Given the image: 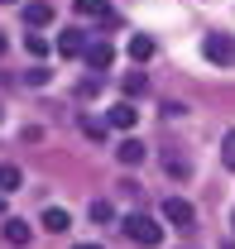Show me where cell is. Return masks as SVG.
<instances>
[{"mask_svg": "<svg viewBox=\"0 0 235 249\" xmlns=\"http://www.w3.org/2000/svg\"><path fill=\"white\" fill-rule=\"evenodd\" d=\"M91 220H96V225H111V220H116V206H111V201H91V211H87Z\"/></svg>", "mask_w": 235, "mask_h": 249, "instance_id": "cell-14", "label": "cell"}, {"mask_svg": "<svg viewBox=\"0 0 235 249\" xmlns=\"http://www.w3.org/2000/svg\"><path fill=\"white\" fill-rule=\"evenodd\" d=\"M0 115H5V106H0Z\"/></svg>", "mask_w": 235, "mask_h": 249, "instance_id": "cell-24", "label": "cell"}, {"mask_svg": "<svg viewBox=\"0 0 235 249\" xmlns=\"http://www.w3.org/2000/svg\"><path fill=\"white\" fill-rule=\"evenodd\" d=\"M58 53L62 58H82V53H87V34L82 29H62L58 34Z\"/></svg>", "mask_w": 235, "mask_h": 249, "instance_id": "cell-4", "label": "cell"}, {"mask_svg": "<svg viewBox=\"0 0 235 249\" xmlns=\"http://www.w3.org/2000/svg\"><path fill=\"white\" fill-rule=\"evenodd\" d=\"M0 216H5V196H0Z\"/></svg>", "mask_w": 235, "mask_h": 249, "instance_id": "cell-23", "label": "cell"}, {"mask_svg": "<svg viewBox=\"0 0 235 249\" xmlns=\"http://www.w3.org/2000/svg\"><path fill=\"white\" fill-rule=\"evenodd\" d=\"M5 48H10V43H5V29H0V58H5Z\"/></svg>", "mask_w": 235, "mask_h": 249, "instance_id": "cell-20", "label": "cell"}, {"mask_svg": "<svg viewBox=\"0 0 235 249\" xmlns=\"http://www.w3.org/2000/svg\"><path fill=\"white\" fill-rule=\"evenodd\" d=\"M67 225H72V216H67L62 206H48V211H43V230H53V235H62Z\"/></svg>", "mask_w": 235, "mask_h": 249, "instance_id": "cell-11", "label": "cell"}, {"mask_svg": "<svg viewBox=\"0 0 235 249\" xmlns=\"http://www.w3.org/2000/svg\"><path fill=\"white\" fill-rule=\"evenodd\" d=\"M24 82H29V87H43V82H48V67H34V72L24 77Z\"/></svg>", "mask_w": 235, "mask_h": 249, "instance_id": "cell-19", "label": "cell"}, {"mask_svg": "<svg viewBox=\"0 0 235 249\" xmlns=\"http://www.w3.org/2000/svg\"><path fill=\"white\" fill-rule=\"evenodd\" d=\"M72 249H101V245H72Z\"/></svg>", "mask_w": 235, "mask_h": 249, "instance_id": "cell-21", "label": "cell"}, {"mask_svg": "<svg viewBox=\"0 0 235 249\" xmlns=\"http://www.w3.org/2000/svg\"><path fill=\"white\" fill-rule=\"evenodd\" d=\"M130 58H135V62L154 58V38H149V34H135V38H130Z\"/></svg>", "mask_w": 235, "mask_h": 249, "instance_id": "cell-12", "label": "cell"}, {"mask_svg": "<svg viewBox=\"0 0 235 249\" xmlns=\"http://www.w3.org/2000/svg\"><path fill=\"white\" fill-rule=\"evenodd\" d=\"M24 48H29L39 62H43V53H48V43H43V34H39V29H29V34H24Z\"/></svg>", "mask_w": 235, "mask_h": 249, "instance_id": "cell-15", "label": "cell"}, {"mask_svg": "<svg viewBox=\"0 0 235 249\" xmlns=\"http://www.w3.org/2000/svg\"><path fill=\"white\" fill-rule=\"evenodd\" d=\"M221 158H226V168H231V173H235V129H231V134H226V149H221Z\"/></svg>", "mask_w": 235, "mask_h": 249, "instance_id": "cell-18", "label": "cell"}, {"mask_svg": "<svg viewBox=\"0 0 235 249\" xmlns=\"http://www.w3.org/2000/svg\"><path fill=\"white\" fill-rule=\"evenodd\" d=\"M24 24H29V29L53 24V5H48V0H29V5H24Z\"/></svg>", "mask_w": 235, "mask_h": 249, "instance_id": "cell-7", "label": "cell"}, {"mask_svg": "<svg viewBox=\"0 0 235 249\" xmlns=\"http://www.w3.org/2000/svg\"><path fill=\"white\" fill-rule=\"evenodd\" d=\"M20 178H24V173H20L15 163H0V196H10V192L20 187Z\"/></svg>", "mask_w": 235, "mask_h": 249, "instance_id": "cell-13", "label": "cell"}, {"mask_svg": "<svg viewBox=\"0 0 235 249\" xmlns=\"http://www.w3.org/2000/svg\"><path fill=\"white\" fill-rule=\"evenodd\" d=\"M202 53L211 62H221V67H231V62H235V38H231V34H206Z\"/></svg>", "mask_w": 235, "mask_h": 249, "instance_id": "cell-2", "label": "cell"}, {"mask_svg": "<svg viewBox=\"0 0 235 249\" xmlns=\"http://www.w3.org/2000/svg\"><path fill=\"white\" fill-rule=\"evenodd\" d=\"M77 19H101V24H111L116 10H111L106 0H77Z\"/></svg>", "mask_w": 235, "mask_h": 249, "instance_id": "cell-6", "label": "cell"}, {"mask_svg": "<svg viewBox=\"0 0 235 249\" xmlns=\"http://www.w3.org/2000/svg\"><path fill=\"white\" fill-rule=\"evenodd\" d=\"M163 220H168V225H177V230H192V225H197V211H192V201L168 196V201H163Z\"/></svg>", "mask_w": 235, "mask_h": 249, "instance_id": "cell-3", "label": "cell"}, {"mask_svg": "<svg viewBox=\"0 0 235 249\" xmlns=\"http://www.w3.org/2000/svg\"><path fill=\"white\" fill-rule=\"evenodd\" d=\"M116 154H120V163H130V168H135V163H144V158H149V149L139 144V139H125Z\"/></svg>", "mask_w": 235, "mask_h": 249, "instance_id": "cell-9", "label": "cell"}, {"mask_svg": "<svg viewBox=\"0 0 235 249\" xmlns=\"http://www.w3.org/2000/svg\"><path fill=\"white\" fill-rule=\"evenodd\" d=\"M135 120H139L135 106H111V129H135Z\"/></svg>", "mask_w": 235, "mask_h": 249, "instance_id": "cell-10", "label": "cell"}, {"mask_svg": "<svg viewBox=\"0 0 235 249\" xmlns=\"http://www.w3.org/2000/svg\"><path fill=\"white\" fill-rule=\"evenodd\" d=\"M120 225H125V235H130L135 245H144V249H158V245H163V225H158L154 216H139V211H135V216L120 220Z\"/></svg>", "mask_w": 235, "mask_h": 249, "instance_id": "cell-1", "label": "cell"}, {"mask_svg": "<svg viewBox=\"0 0 235 249\" xmlns=\"http://www.w3.org/2000/svg\"><path fill=\"white\" fill-rule=\"evenodd\" d=\"M0 5H20V0H0Z\"/></svg>", "mask_w": 235, "mask_h": 249, "instance_id": "cell-22", "label": "cell"}, {"mask_svg": "<svg viewBox=\"0 0 235 249\" xmlns=\"http://www.w3.org/2000/svg\"><path fill=\"white\" fill-rule=\"evenodd\" d=\"M29 220H15V216H5V240H10V245L20 249V245H29Z\"/></svg>", "mask_w": 235, "mask_h": 249, "instance_id": "cell-8", "label": "cell"}, {"mask_svg": "<svg viewBox=\"0 0 235 249\" xmlns=\"http://www.w3.org/2000/svg\"><path fill=\"white\" fill-rule=\"evenodd\" d=\"M82 134H91V139H101V134H106V124H101V120H91V115H82Z\"/></svg>", "mask_w": 235, "mask_h": 249, "instance_id": "cell-17", "label": "cell"}, {"mask_svg": "<svg viewBox=\"0 0 235 249\" xmlns=\"http://www.w3.org/2000/svg\"><path fill=\"white\" fill-rule=\"evenodd\" d=\"M82 58H87L91 72H106V67L116 62V48H111V43H87V53H82Z\"/></svg>", "mask_w": 235, "mask_h": 249, "instance_id": "cell-5", "label": "cell"}, {"mask_svg": "<svg viewBox=\"0 0 235 249\" xmlns=\"http://www.w3.org/2000/svg\"><path fill=\"white\" fill-rule=\"evenodd\" d=\"M144 87H149V77H144V72H130V77H125V91H130V96H135V91H144Z\"/></svg>", "mask_w": 235, "mask_h": 249, "instance_id": "cell-16", "label": "cell"}]
</instances>
